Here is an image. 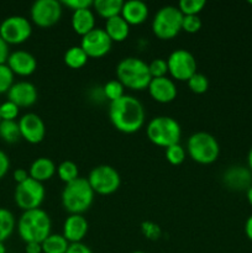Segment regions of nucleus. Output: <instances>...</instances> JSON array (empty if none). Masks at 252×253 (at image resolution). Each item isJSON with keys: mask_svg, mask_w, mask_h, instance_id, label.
Segmentation results:
<instances>
[{"mask_svg": "<svg viewBox=\"0 0 252 253\" xmlns=\"http://www.w3.org/2000/svg\"><path fill=\"white\" fill-rule=\"evenodd\" d=\"M190 90L195 94H204L209 89V79L202 73H195L187 82Z\"/></svg>", "mask_w": 252, "mask_h": 253, "instance_id": "obj_33", "label": "nucleus"}, {"mask_svg": "<svg viewBox=\"0 0 252 253\" xmlns=\"http://www.w3.org/2000/svg\"><path fill=\"white\" fill-rule=\"evenodd\" d=\"M165 153L168 162L173 166L182 165L185 160V150L180 143H175V145L167 147Z\"/></svg>", "mask_w": 252, "mask_h": 253, "instance_id": "obj_31", "label": "nucleus"}, {"mask_svg": "<svg viewBox=\"0 0 252 253\" xmlns=\"http://www.w3.org/2000/svg\"><path fill=\"white\" fill-rule=\"evenodd\" d=\"M113 46V41L106 35L105 30L95 27L89 34L82 37L81 47L88 58H100L104 57Z\"/></svg>", "mask_w": 252, "mask_h": 253, "instance_id": "obj_13", "label": "nucleus"}, {"mask_svg": "<svg viewBox=\"0 0 252 253\" xmlns=\"http://www.w3.org/2000/svg\"><path fill=\"white\" fill-rule=\"evenodd\" d=\"M132 253H146V252H142V251H135V252H132Z\"/></svg>", "mask_w": 252, "mask_h": 253, "instance_id": "obj_49", "label": "nucleus"}, {"mask_svg": "<svg viewBox=\"0 0 252 253\" xmlns=\"http://www.w3.org/2000/svg\"><path fill=\"white\" fill-rule=\"evenodd\" d=\"M10 168V160L4 151L0 150V179L5 177Z\"/></svg>", "mask_w": 252, "mask_h": 253, "instance_id": "obj_40", "label": "nucleus"}, {"mask_svg": "<svg viewBox=\"0 0 252 253\" xmlns=\"http://www.w3.org/2000/svg\"><path fill=\"white\" fill-rule=\"evenodd\" d=\"M14 76L6 63L0 64V94L7 93L14 84Z\"/></svg>", "mask_w": 252, "mask_h": 253, "instance_id": "obj_34", "label": "nucleus"}, {"mask_svg": "<svg viewBox=\"0 0 252 253\" xmlns=\"http://www.w3.org/2000/svg\"><path fill=\"white\" fill-rule=\"evenodd\" d=\"M123 5V0H95L93 2V7L96 14L105 20L119 16L121 14Z\"/></svg>", "mask_w": 252, "mask_h": 253, "instance_id": "obj_24", "label": "nucleus"}, {"mask_svg": "<svg viewBox=\"0 0 252 253\" xmlns=\"http://www.w3.org/2000/svg\"><path fill=\"white\" fill-rule=\"evenodd\" d=\"M10 56L9 52V44L2 40V37L0 36V64L6 63L7 58Z\"/></svg>", "mask_w": 252, "mask_h": 253, "instance_id": "obj_42", "label": "nucleus"}, {"mask_svg": "<svg viewBox=\"0 0 252 253\" xmlns=\"http://www.w3.org/2000/svg\"><path fill=\"white\" fill-rule=\"evenodd\" d=\"M245 234H246L247 239L252 241V215L245 222Z\"/></svg>", "mask_w": 252, "mask_h": 253, "instance_id": "obj_45", "label": "nucleus"}, {"mask_svg": "<svg viewBox=\"0 0 252 253\" xmlns=\"http://www.w3.org/2000/svg\"><path fill=\"white\" fill-rule=\"evenodd\" d=\"M200 29H202V20L199 15H187L183 17L182 31L188 34H197Z\"/></svg>", "mask_w": 252, "mask_h": 253, "instance_id": "obj_37", "label": "nucleus"}, {"mask_svg": "<svg viewBox=\"0 0 252 253\" xmlns=\"http://www.w3.org/2000/svg\"><path fill=\"white\" fill-rule=\"evenodd\" d=\"M64 63L72 69H79L82 67H84L88 62V56L85 54V52L82 49L81 46H73L71 48H68L64 53Z\"/></svg>", "mask_w": 252, "mask_h": 253, "instance_id": "obj_26", "label": "nucleus"}, {"mask_svg": "<svg viewBox=\"0 0 252 253\" xmlns=\"http://www.w3.org/2000/svg\"><path fill=\"white\" fill-rule=\"evenodd\" d=\"M57 174H58L59 179L64 182L66 184L73 182L77 178H79V169L78 166L73 162V161H63L59 163L57 167Z\"/></svg>", "mask_w": 252, "mask_h": 253, "instance_id": "obj_29", "label": "nucleus"}, {"mask_svg": "<svg viewBox=\"0 0 252 253\" xmlns=\"http://www.w3.org/2000/svg\"><path fill=\"white\" fill-rule=\"evenodd\" d=\"M145 108L137 98L125 95L109 106V118L118 131L123 133H135L141 130L145 124Z\"/></svg>", "mask_w": 252, "mask_h": 253, "instance_id": "obj_1", "label": "nucleus"}, {"mask_svg": "<svg viewBox=\"0 0 252 253\" xmlns=\"http://www.w3.org/2000/svg\"><path fill=\"white\" fill-rule=\"evenodd\" d=\"M95 193L91 189L86 178H77L73 182L66 184L62 190V205L69 215L88 211L94 202Z\"/></svg>", "mask_w": 252, "mask_h": 253, "instance_id": "obj_3", "label": "nucleus"}, {"mask_svg": "<svg viewBox=\"0 0 252 253\" xmlns=\"http://www.w3.org/2000/svg\"><path fill=\"white\" fill-rule=\"evenodd\" d=\"M46 190L42 183L29 178L25 182L16 185L15 189V203L24 211L39 209L44 200Z\"/></svg>", "mask_w": 252, "mask_h": 253, "instance_id": "obj_9", "label": "nucleus"}, {"mask_svg": "<svg viewBox=\"0 0 252 253\" xmlns=\"http://www.w3.org/2000/svg\"><path fill=\"white\" fill-rule=\"evenodd\" d=\"M0 253H6V249H5L4 242H0Z\"/></svg>", "mask_w": 252, "mask_h": 253, "instance_id": "obj_48", "label": "nucleus"}, {"mask_svg": "<svg viewBox=\"0 0 252 253\" xmlns=\"http://www.w3.org/2000/svg\"><path fill=\"white\" fill-rule=\"evenodd\" d=\"M31 20L40 27H51L61 20L62 2L57 0H37L31 6Z\"/></svg>", "mask_w": 252, "mask_h": 253, "instance_id": "obj_12", "label": "nucleus"}, {"mask_svg": "<svg viewBox=\"0 0 252 253\" xmlns=\"http://www.w3.org/2000/svg\"><path fill=\"white\" fill-rule=\"evenodd\" d=\"M148 69L152 78H161V77H167L168 73V64L167 59L156 58L148 63Z\"/></svg>", "mask_w": 252, "mask_h": 253, "instance_id": "obj_35", "label": "nucleus"}, {"mask_svg": "<svg viewBox=\"0 0 252 253\" xmlns=\"http://www.w3.org/2000/svg\"><path fill=\"white\" fill-rule=\"evenodd\" d=\"M249 2H250V4H251V5H252V0H251V1H249Z\"/></svg>", "mask_w": 252, "mask_h": 253, "instance_id": "obj_50", "label": "nucleus"}, {"mask_svg": "<svg viewBox=\"0 0 252 253\" xmlns=\"http://www.w3.org/2000/svg\"><path fill=\"white\" fill-rule=\"evenodd\" d=\"M146 133L153 145L167 148L179 143L182 128L178 121L170 116H156L147 124Z\"/></svg>", "mask_w": 252, "mask_h": 253, "instance_id": "obj_5", "label": "nucleus"}, {"mask_svg": "<svg viewBox=\"0 0 252 253\" xmlns=\"http://www.w3.org/2000/svg\"><path fill=\"white\" fill-rule=\"evenodd\" d=\"M66 253H93L91 250L89 249L86 245H84L83 242H79V244H71L69 245L68 250Z\"/></svg>", "mask_w": 252, "mask_h": 253, "instance_id": "obj_41", "label": "nucleus"}, {"mask_svg": "<svg viewBox=\"0 0 252 253\" xmlns=\"http://www.w3.org/2000/svg\"><path fill=\"white\" fill-rule=\"evenodd\" d=\"M19 106L12 103V101H4L2 104H0V119L1 120L14 121L19 115Z\"/></svg>", "mask_w": 252, "mask_h": 253, "instance_id": "obj_36", "label": "nucleus"}, {"mask_svg": "<svg viewBox=\"0 0 252 253\" xmlns=\"http://www.w3.org/2000/svg\"><path fill=\"white\" fill-rule=\"evenodd\" d=\"M15 217L10 210L0 208V242L9 239L15 229Z\"/></svg>", "mask_w": 252, "mask_h": 253, "instance_id": "obj_27", "label": "nucleus"}, {"mask_svg": "<svg viewBox=\"0 0 252 253\" xmlns=\"http://www.w3.org/2000/svg\"><path fill=\"white\" fill-rule=\"evenodd\" d=\"M168 73L173 79L179 82H188L197 73V61L189 51L178 48L173 51L167 58Z\"/></svg>", "mask_w": 252, "mask_h": 253, "instance_id": "obj_10", "label": "nucleus"}, {"mask_svg": "<svg viewBox=\"0 0 252 253\" xmlns=\"http://www.w3.org/2000/svg\"><path fill=\"white\" fill-rule=\"evenodd\" d=\"M184 15L178 6L166 5L156 12L152 20V32L160 40H172L182 31Z\"/></svg>", "mask_w": 252, "mask_h": 253, "instance_id": "obj_7", "label": "nucleus"}, {"mask_svg": "<svg viewBox=\"0 0 252 253\" xmlns=\"http://www.w3.org/2000/svg\"><path fill=\"white\" fill-rule=\"evenodd\" d=\"M121 16L128 25H141L147 20L148 6L141 0H128L124 1L121 9Z\"/></svg>", "mask_w": 252, "mask_h": 253, "instance_id": "obj_19", "label": "nucleus"}, {"mask_svg": "<svg viewBox=\"0 0 252 253\" xmlns=\"http://www.w3.org/2000/svg\"><path fill=\"white\" fill-rule=\"evenodd\" d=\"M93 0H63L62 4L76 11L81 9H90L93 6Z\"/></svg>", "mask_w": 252, "mask_h": 253, "instance_id": "obj_38", "label": "nucleus"}, {"mask_svg": "<svg viewBox=\"0 0 252 253\" xmlns=\"http://www.w3.org/2000/svg\"><path fill=\"white\" fill-rule=\"evenodd\" d=\"M151 98L161 104H168L177 96V85L174 81L168 77L152 78L147 86Z\"/></svg>", "mask_w": 252, "mask_h": 253, "instance_id": "obj_15", "label": "nucleus"}, {"mask_svg": "<svg viewBox=\"0 0 252 253\" xmlns=\"http://www.w3.org/2000/svg\"><path fill=\"white\" fill-rule=\"evenodd\" d=\"M69 245L63 235L51 234L41 244L42 253H66Z\"/></svg>", "mask_w": 252, "mask_h": 253, "instance_id": "obj_25", "label": "nucleus"}, {"mask_svg": "<svg viewBox=\"0 0 252 253\" xmlns=\"http://www.w3.org/2000/svg\"><path fill=\"white\" fill-rule=\"evenodd\" d=\"M51 217L40 208L24 211L17 222V231L25 244L27 242L42 244L51 235Z\"/></svg>", "mask_w": 252, "mask_h": 253, "instance_id": "obj_2", "label": "nucleus"}, {"mask_svg": "<svg viewBox=\"0 0 252 253\" xmlns=\"http://www.w3.org/2000/svg\"><path fill=\"white\" fill-rule=\"evenodd\" d=\"M116 78L125 88L143 90L150 84L151 77L148 63L137 57H126L116 66Z\"/></svg>", "mask_w": 252, "mask_h": 253, "instance_id": "obj_4", "label": "nucleus"}, {"mask_svg": "<svg viewBox=\"0 0 252 253\" xmlns=\"http://www.w3.org/2000/svg\"><path fill=\"white\" fill-rule=\"evenodd\" d=\"M207 2L204 0H182L178 4V9L180 10L184 16L187 15H199V12L204 9Z\"/></svg>", "mask_w": 252, "mask_h": 253, "instance_id": "obj_32", "label": "nucleus"}, {"mask_svg": "<svg viewBox=\"0 0 252 253\" xmlns=\"http://www.w3.org/2000/svg\"><path fill=\"white\" fill-rule=\"evenodd\" d=\"M72 29L79 36H85L86 34L95 29V16L93 10L81 9L73 11L72 15Z\"/></svg>", "mask_w": 252, "mask_h": 253, "instance_id": "obj_21", "label": "nucleus"}, {"mask_svg": "<svg viewBox=\"0 0 252 253\" xmlns=\"http://www.w3.org/2000/svg\"><path fill=\"white\" fill-rule=\"evenodd\" d=\"M26 253H42V246L39 242H27L25 246Z\"/></svg>", "mask_w": 252, "mask_h": 253, "instance_id": "obj_44", "label": "nucleus"}, {"mask_svg": "<svg viewBox=\"0 0 252 253\" xmlns=\"http://www.w3.org/2000/svg\"><path fill=\"white\" fill-rule=\"evenodd\" d=\"M57 172V167L53 161L47 157H40L31 163L29 169L30 178L37 180L40 183H43L49 180Z\"/></svg>", "mask_w": 252, "mask_h": 253, "instance_id": "obj_22", "label": "nucleus"}, {"mask_svg": "<svg viewBox=\"0 0 252 253\" xmlns=\"http://www.w3.org/2000/svg\"><path fill=\"white\" fill-rule=\"evenodd\" d=\"M6 64L11 69L12 73L22 77L31 76L37 68V61L34 54L27 51H22V49L10 53Z\"/></svg>", "mask_w": 252, "mask_h": 253, "instance_id": "obj_17", "label": "nucleus"}, {"mask_svg": "<svg viewBox=\"0 0 252 253\" xmlns=\"http://www.w3.org/2000/svg\"><path fill=\"white\" fill-rule=\"evenodd\" d=\"M0 137L7 143H15L21 138L19 123L16 121H0Z\"/></svg>", "mask_w": 252, "mask_h": 253, "instance_id": "obj_28", "label": "nucleus"}, {"mask_svg": "<svg viewBox=\"0 0 252 253\" xmlns=\"http://www.w3.org/2000/svg\"><path fill=\"white\" fill-rule=\"evenodd\" d=\"M0 121H1V119H0Z\"/></svg>", "mask_w": 252, "mask_h": 253, "instance_id": "obj_51", "label": "nucleus"}, {"mask_svg": "<svg viewBox=\"0 0 252 253\" xmlns=\"http://www.w3.org/2000/svg\"><path fill=\"white\" fill-rule=\"evenodd\" d=\"M105 32L113 42L125 41L130 34V25L123 19L121 15L106 20Z\"/></svg>", "mask_w": 252, "mask_h": 253, "instance_id": "obj_23", "label": "nucleus"}, {"mask_svg": "<svg viewBox=\"0 0 252 253\" xmlns=\"http://www.w3.org/2000/svg\"><path fill=\"white\" fill-rule=\"evenodd\" d=\"M32 34L31 22L24 16L12 15L0 24V36L7 44H20L30 39Z\"/></svg>", "mask_w": 252, "mask_h": 253, "instance_id": "obj_11", "label": "nucleus"}, {"mask_svg": "<svg viewBox=\"0 0 252 253\" xmlns=\"http://www.w3.org/2000/svg\"><path fill=\"white\" fill-rule=\"evenodd\" d=\"M142 231H143V234H145L146 237H148V239H152V240L158 239L161 235L160 227H158L157 225L152 224V222H143Z\"/></svg>", "mask_w": 252, "mask_h": 253, "instance_id": "obj_39", "label": "nucleus"}, {"mask_svg": "<svg viewBox=\"0 0 252 253\" xmlns=\"http://www.w3.org/2000/svg\"><path fill=\"white\" fill-rule=\"evenodd\" d=\"M247 162H249V167L251 168V170H252V147H251V150H250V152H249V157H247Z\"/></svg>", "mask_w": 252, "mask_h": 253, "instance_id": "obj_47", "label": "nucleus"}, {"mask_svg": "<svg viewBox=\"0 0 252 253\" xmlns=\"http://www.w3.org/2000/svg\"><path fill=\"white\" fill-rule=\"evenodd\" d=\"M37 89L32 83L26 81L12 84L7 91V100L16 104L19 108H29L37 101Z\"/></svg>", "mask_w": 252, "mask_h": 253, "instance_id": "obj_16", "label": "nucleus"}, {"mask_svg": "<svg viewBox=\"0 0 252 253\" xmlns=\"http://www.w3.org/2000/svg\"><path fill=\"white\" fill-rule=\"evenodd\" d=\"M246 195H247V202H249L250 205L252 207V185L249 188V189H247Z\"/></svg>", "mask_w": 252, "mask_h": 253, "instance_id": "obj_46", "label": "nucleus"}, {"mask_svg": "<svg viewBox=\"0 0 252 253\" xmlns=\"http://www.w3.org/2000/svg\"><path fill=\"white\" fill-rule=\"evenodd\" d=\"M103 93L105 98L109 99L111 103V101L118 100L125 95V86L118 79H111V81L106 82L105 85L103 86Z\"/></svg>", "mask_w": 252, "mask_h": 253, "instance_id": "obj_30", "label": "nucleus"}, {"mask_svg": "<svg viewBox=\"0 0 252 253\" xmlns=\"http://www.w3.org/2000/svg\"><path fill=\"white\" fill-rule=\"evenodd\" d=\"M187 152L199 165H211L220 155V146L216 138L209 132L199 131L188 138Z\"/></svg>", "mask_w": 252, "mask_h": 253, "instance_id": "obj_6", "label": "nucleus"}, {"mask_svg": "<svg viewBox=\"0 0 252 253\" xmlns=\"http://www.w3.org/2000/svg\"><path fill=\"white\" fill-rule=\"evenodd\" d=\"M224 183L234 190L249 189L251 187V173L244 167H230L224 174Z\"/></svg>", "mask_w": 252, "mask_h": 253, "instance_id": "obj_20", "label": "nucleus"}, {"mask_svg": "<svg viewBox=\"0 0 252 253\" xmlns=\"http://www.w3.org/2000/svg\"><path fill=\"white\" fill-rule=\"evenodd\" d=\"M89 224L83 215H69L63 224V236L69 244H79L88 234Z\"/></svg>", "mask_w": 252, "mask_h": 253, "instance_id": "obj_18", "label": "nucleus"}, {"mask_svg": "<svg viewBox=\"0 0 252 253\" xmlns=\"http://www.w3.org/2000/svg\"><path fill=\"white\" fill-rule=\"evenodd\" d=\"M29 178H30L29 172H27L26 169H24V168H17V169L14 170V179L17 184L25 182V180L29 179Z\"/></svg>", "mask_w": 252, "mask_h": 253, "instance_id": "obj_43", "label": "nucleus"}, {"mask_svg": "<svg viewBox=\"0 0 252 253\" xmlns=\"http://www.w3.org/2000/svg\"><path fill=\"white\" fill-rule=\"evenodd\" d=\"M86 179L93 192L99 195L114 194L121 184L119 172L109 165H100L94 167Z\"/></svg>", "mask_w": 252, "mask_h": 253, "instance_id": "obj_8", "label": "nucleus"}, {"mask_svg": "<svg viewBox=\"0 0 252 253\" xmlns=\"http://www.w3.org/2000/svg\"><path fill=\"white\" fill-rule=\"evenodd\" d=\"M19 127L21 137L32 145L42 142L46 136V125L37 114H25L19 120Z\"/></svg>", "mask_w": 252, "mask_h": 253, "instance_id": "obj_14", "label": "nucleus"}]
</instances>
